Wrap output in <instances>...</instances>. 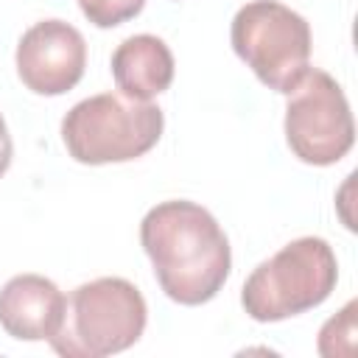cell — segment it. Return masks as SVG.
<instances>
[{"label": "cell", "mask_w": 358, "mask_h": 358, "mask_svg": "<svg viewBox=\"0 0 358 358\" xmlns=\"http://www.w3.org/2000/svg\"><path fill=\"white\" fill-rule=\"evenodd\" d=\"M140 243L159 288L179 305L210 302L232 268L221 224L196 201L173 199L151 207L140 221Z\"/></svg>", "instance_id": "cell-1"}, {"label": "cell", "mask_w": 358, "mask_h": 358, "mask_svg": "<svg viewBox=\"0 0 358 358\" xmlns=\"http://www.w3.org/2000/svg\"><path fill=\"white\" fill-rule=\"evenodd\" d=\"M148 308L140 288L123 277L81 282L64 308V322L50 347L64 358H103L140 341Z\"/></svg>", "instance_id": "cell-2"}, {"label": "cell", "mask_w": 358, "mask_h": 358, "mask_svg": "<svg viewBox=\"0 0 358 358\" xmlns=\"http://www.w3.org/2000/svg\"><path fill=\"white\" fill-rule=\"evenodd\" d=\"M165 115L151 101L101 92L78 101L62 120V143L81 165L129 162L148 154L162 137Z\"/></svg>", "instance_id": "cell-3"}, {"label": "cell", "mask_w": 358, "mask_h": 358, "mask_svg": "<svg viewBox=\"0 0 358 358\" xmlns=\"http://www.w3.org/2000/svg\"><path fill=\"white\" fill-rule=\"evenodd\" d=\"M338 263L324 238L305 235L263 260L243 282L241 305L255 322H282L319 308L336 288Z\"/></svg>", "instance_id": "cell-4"}, {"label": "cell", "mask_w": 358, "mask_h": 358, "mask_svg": "<svg viewBox=\"0 0 358 358\" xmlns=\"http://www.w3.org/2000/svg\"><path fill=\"white\" fill-rule=\"evenodd\" d=\"M232 50L268 90L288 95L310 67V25L280 0H249L232 17Z\"/></svg>", "instance_id": "cell-5"}, {"label": "cell", "mask_w": 358, "mask_h": 358, "mask_svg": "<svg viewBox=\"0 0 358 358\" xmlns=\"http://www.w3.org/2000/svg\"><path fill=\"white\" fill-rule=\"evenodd\" d=\"M285 140L296 159L308 165H336L355 143V120L341 84L308 67L285 103Z\"/></svg>", "instance_id": "cell-6"}, {"label": "cell", "mask_w": 358, "mask_h": 358, "mask_svg": "<svg viewBox=\"0 0 358 358\" xmlns=\"http://www.w3.org/2000/svg\"><path fill=\"white\" fill-rule=\"evenodd\" d=\"M17 76L36 95L70 92L87 67V42L81 31L64 20L34 22L17 45Z\"/></svg>", "instance_id": "cell-7"}, {"label": "cell", "mask_w": 358, "mask_h": 358, "mask_svg": "<svg viewBox=\"0 0 358 358\" xmlns=\"http://www.w3.org/2000/svg\"><path fill=\"white\" fill-rule=\"evenodd\" d=\"M67 296L42 274H17L0 288V327L20 341H50L64 322Z\"/></svg>", "instance_id": "cell-8"}, {"label": "cell", "mask_w": 358, "mask_h": 358, "mask_svg": "<svg viewBox=\"0 0 358 358\" xmlns=\"http://www.w3.org/2000/svg\"><path fill=\"white\" fill-rule=\"evenodd\" d=\"M112 78L134 101H151L173 81V53L154 34H134L112 53Z\"/></svg>", "instance_id": "cell-9"}, {"label": "cell", "mask_w": 358, "mask_h": 358, "mask_svg": "<svg viewBox=\"0 0 358 358\" xmlns=\"http://www.w3.org/2000/svg\"><path fill=\"white\" fill-rule=\"evenodd\" d=\"M352 341H355V302H347L319 330V352L327 355V358L350 355L352 352Z\"/></svg>", "instance_id": "cell-10"}, {"label": "cell", "mask_w": 358, "mask_h": 358, "mask_svg": "<svg viewBox=\"0 0 358 358\" xmlns=\"http://www.w3.org/2000/svg\"><path fill=\"white\" fill-rule=\"evenodd\" d=\"M145 0H78V8L95 28H115L143 11Z\"/></svg>", "instance_id": "cell-11"}, {"label": "cell", "mask_w": 358, "mask_h": 358, "mask_svg": "<svg viewBox=\"0 0 358 358\" xmlns=\"http://www.w3.org/2000/svg\"><path fill=\"white\" fill-rule=\"evenodd\" d=\"M11 157H14V145H11V134H8V126H6V117L0 115V176L8 171L11 165Z\"/></svg>", "instance_id": "cell-12"}]
</instances>
